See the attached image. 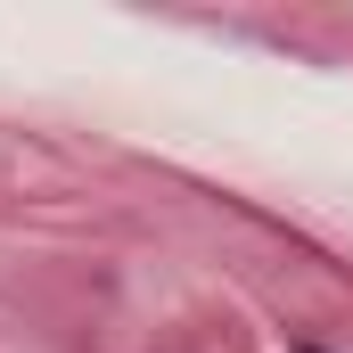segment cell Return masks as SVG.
I'll list each match as a JSON object with an SVG mask.
<instances>
[{
    "instance_id": "cell-1",
    "label": "cell",
    "mask_w": 353,
    "mask_h": 353,
    "mask_svg": "<svg viewBox=\"0 0 353 353\" xmlns=\"http://www.w3.org/2000/svg\"><path fill=\"white\" fill-rule=\"evenodd\" d=\"M304 353H321V345H304Z\"/></svg>"
}]
</instances>
